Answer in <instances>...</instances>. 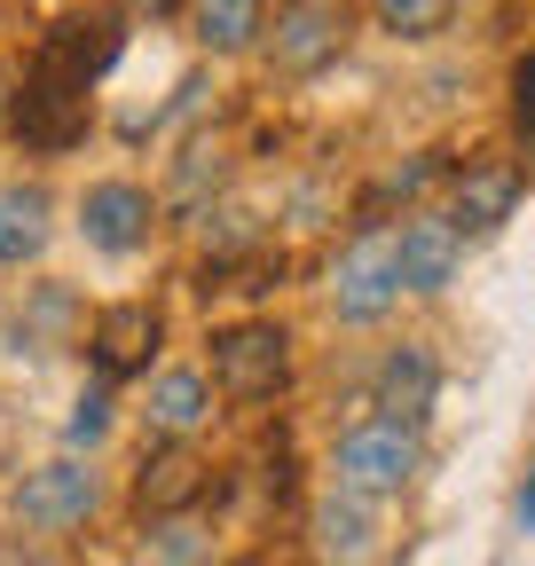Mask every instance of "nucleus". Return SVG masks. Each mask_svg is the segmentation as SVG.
<instances>
[{
    "instance_id": "5701e85b",
    "label": "nucleus",
    "mask_w": 535,
    "mask_h": 566,
    "mask_svg": "<svg viewBox=\"0 0 535 566\" xmlns=\"http://www.w3.org/2000/svg\"><path fill=\"white\" fill-rule=\"evenodd\" d=\"M174 0H118V17H166Z\"/></svg>"
},
{
    "instance_id": "f03ea898",
    "label": "nucleus",
    "mask_w": 535,
    "mask_h": 566,
    "mask_svg": "<svg viewBox=\"0 0 535 566\" xmlns=\"http://www.w3.org/2000/svg\"><path fill=\"white\" fill-rule=\"evenodd\" d=\"M394 300H401V229L370 221L339 252V268H331V315H339L347 331H370V323L394 315Z\"/></svg>"
},
{
    "instance_id": "7ed1b4c3",
    "label": "nucleus",
    "mask_w": 535,
    "mask_h": 566,
    "mask_svg": "<svg viewBox=\"0 0 535 566\" xmlns=\"http://www.w3.org/2000/svg\"><path fill=\"white\" fill-rule=\"evenodd\" d=\"M284 378H292V331L284 323L252 315V323L213 331V386L229 401H268V394H284Z\"/></svg>"
},
{
    "instance_id": "b1692460",
    "label": "nucleus",
    "mask_w": 535,
    "mask_h": 566,
    "mask_svg": "<svg viewBox=\"0 0 535 566\" xmlns=\"http://www.w3.org/2000/svg\"><path fill=\"white\" fill-rule=\"evenodd\" d=\"M520 527H535V472H527V488H520Z\"/></svg>"
},
{
    "instance_id": "0eeeda50",
    "label": "nucleus",
    "mask_w": 535,
    "mask_h": 566,
    "mask_svg": "<svg viewBox=\"0 0 535 566\" xmlns=\"http://www.w3.org/2000/svg\"><path fill=\"white\" fill-rule=\"evenodd\" d=\"M118 48H126V17L118 9H63L48 32H40V48H32V63H48V71H72V80H103V71L118 63Z\"/></svg>"
},
{
    "instance_id": "4468645a",
    "label": "nucleus",
    "mask_w": 535,
    "mask_h": 566,
    "mask_svg": "<svg viewBox=\"0 0 535 566\" xmlns=\"http://www.w3.org/2000/svg\"><path fill=\"white\" fill-rule=\"evenodd\" d=\"M378 495H355V488H331L323 504H315V535H323V558H339V566H363L378 551Z\"/></svg>"
},
{
    "instance_id": "2eb2a0df",
    "label": "nucleus",
    "mask_w": 535,
    "mask_h": 566,
    "mask_svg": "<svg viewBox=\"0 0 535 566\" xmlns=\"http://www.w3.org/2000/svg\"><path fill=\"white\" fill-rule=\"evenodd\" d=\"M197 495H206V464H197L189 449H150V457H143V480H134V504H143L150 520H174V512H189Z\"/></svg>"
},
{
    "instance_id": "ddd939ff",
    "label": "nucleus",
    "mask_w": 535,
    "mask_h": 566,
    "mask_svg": "<svg viewBox=\"0 0 535 566\" xmlns=\"http://www.w3.org/2000/svg\"><path fill=\"white\" fill-rule=\"evenodd\" d=\"M55 237V197L40 181H0V268H32Z\"/></svg>"
},
{
    "instance_id": "9b49d317",
    "label": "nucleus",
    "mask_w": 535,
    "mask_h": 566,
    "mask_svg": "<svg viewBox=\"0 0 535 566\" xmlns=\"http://www.w3.org/2000/svg\"><path fill=\"white\" fill-rule=\"evenodd\" d=\"M520 197H527V174L512 158H473V166H457L449 212L464 221V237H489V229H504L512 212H520Z\"/></svg>"
},
{
    "instance_id": "6ab92c4d",
    "label": "nucleus",
    "mask_w": 535,
    "mask_h": 566,
    "mask_svg": "<svg viewBox=\"0 0 535 566\" xmlns=\"http://www.w3.org/2000/svg\"><path fill=\"white\" fill-rule=\"evenodd\" d=\"M63 433H72V449H95V441L111 433V386H87V394L72 401V424H63Z\"/></svg>"
},
{
    "instance_id": "dca6fc26",
    "label": "nucleus",
    "mask_w": 535,
    "mask_h": 566,
    "mask_svg": "<svg viewBox=\"0 0 535 566\" xmlns=\"http://www.w3.org/2000/svg\"><path fill=\"white\" fill-rule=\"evenodd\" d=\"M143 417H150V433H166V441H189L197 424L213 417V386H206V370H158V378H150V401H143Z\"/></svg>"
},
{
    "instance_id": "9d476101",
    "label": "nucleus",
    "mask_w": 535,
    "mask_h": 566,
    "mask_svg": "<svg viewBox=\"0 0 535 566\" xmlns=\"http://www.w3.org/2000/svg\"><path fill=\"white\" fill-rule=\"evenodd\" d=\"M464 268V221L457 212H410L401 221V292L410 300H441Z\"/></svg>"
},
{
    "instance_id": "aec40b11",
    "label": "nucleus",
    "mask_w": 535,
    "mask_h": 566,
    "mask_svg": "<svg viewBox=\"0 0 535 566\" xmlns=\"http://www.w3.org/2000/svg\"><path fill=\"white\" fill-rule=\"evenodd\" d=\"M512 134H520V150L535 158V48L512 63Z\"/></svg>"
},
{
    "instance_id": "39448f33",
    "label": "nucleus",
    "mask_w": 535,
    "mask_h": 566,
    "mask_svg": "<svg viewBox=\"0 0 535 566\" xmlns=\"http://www.w3.org/2000/svg\"><path fill=\"white\" fill-rule=\"evenodd\" d=\"M9 504H17V520H24L32 535H72V527L95 520L103 480H95V464H80V457H48V464H32V472L17 480Z\"/></svg>"
},
{
    "instance_id": "4be33fe9",
    "label": "nucleus",
    "mask_w": 535,
    "mask_h": 566,
    "mask_svg": "<svg viewBox=\"0 0 535 566\" xmlns=\"http://www.w3.org/2000/svg\"><path fill=\"white\" fill-rule=\"evenodd\" d=\"M17 87H24L17 63H0V126H9V111H17Z\"/></svg>"
},
{
    "instance_id": "f257e3e1",
    "label": "nucleus",
    "mask_w": 535,
    "mask_h": 566,
    "mask_svg": "<svg viewBox=\"0 0 535 566\" xmlns=\"http://www.w3.org/2000/svg\"><path fill=\"white\" fill-rule=\"evenodd\" d=\"M418 464H426L418 424H401V417H363V424L339 433V449H331V480L355 488V495H378V504L410 488Z\"/></svg>"
},
{
    "instance_id": "f3484780",
    "label": "nucleus",
    "mask_w": 535,
    "mask_h": 566,
    "mask_svg": "<svg viewBox=\"0 0 535 566\" xmlns=\"http://www.w3.org/2000/svg\"><path fill=\"white\" fill-rule=\"evenodd\" d=\"M189 24L206 55H244L268 40V0H189Z\"/></svg>"
},
{
    "instance_id": "412c9836",
    "label": "nucleus",
    "mask_w": 535,
    "mask_h": 566,
    "mask_svg": "<svg viewBox=\"0 0 535 566\" xmlns=\"http://www.w3.org/2000/svg\"><path fill=\"white\" fill-rule=\"evenodd\" d=\"M158 551H166L174 566H197V551H206V543H197V527H189V520H166V527H158Z\"/></svg>"
},
{
    "instance_id": "20e7f679",
    "label": "nucleus",
    "mask_w": 535,
    "mask_h": 566,
    "mask_svg": "<svg viewBox=\"0 0 535 566\" xmlns=\"http://www.w3.org/2000/svg\"><path fill=\"white\" fill-rule=\"evenodd\" d=\"M9 126H17L24 150H72V142H87V126H95V95H87V80H72V71L32 63L24 87H17Z\"/></svg>"
},
{
    "instance_id": "1a4fd4ad",
    "label": "nucleus",
    "mask_w": 535,
    "mask_h": 566,
    "mask_svg": "<svg viewBox=\"0 0 535 566\" xmlns=\"http://www.w3.org/2000/svg\"><path fill=\"white\" fill-rule=\"evenodd\" d=\"M150 221H158V197L143 181H95L80 197V237L103 260H134V252L150 244Z\"/></svg>"
},
{
    "instance_id": "6e6552de",
    "label": "nucleus",
    "mask_w": 535,
    "mask_h": 566,
    "mask_svg": "<svg viewBox=\"0 0 535 566\" xmlns=\"http://www.w3.org/2000/svg\"><path fill=\"white\" fill-rule=\"evenodd\" d=\"M158 346H166L158 307H150V300H118V307H103L95 331H87V363H95L103 386H118V378H150V354H158Z\"/></svg>"
},
{
    "instance_id": "a211bd4d",
    "label": "nucleus",
    "mask_w": 535,
    "mask_h": 566,
    "mask_svg": "<svg viewBox=\"0 0 535 566\" xmlns=\"http://www.w3.org/2000/svg\"><path fill=\"white\" fill-rule=\"evenodd\" d=\"M370 9H378V32H394V40H433L457 0H370Z\"/></svg>"
},
{
    "instance_id": "423d86ee",
    "label": "nucleus",
    "mask_w": 535,
    "mask_h": 566,
    "mask_svg": "<svg viewBox=\"0 0 535 566\" xmlns=\"http://www.w3.org/2000/svg\"><path fill=\"white\" fill-rule=\"evenodd\" d=\"M339 48H347V0H284L268 24V63L284 80H315Z\"/></svg>"
},
{
    "instance_id": "f8f14e48",
    "label": "nucleus",
    "mask_w": 535,
    "mask_h": 566,
    "mask_svg": "<svg viewBox=\"0 0 535 566\" xmlns=\"http://www.w3.org/2000/svg\"><path fill=\"white\" fill-rule=\"evenodd\" d=\"M433 401H441V363H433V346L401 338L386 363H378V409L401 417V424H426Z\"/></svg>"
}]
</instances>
